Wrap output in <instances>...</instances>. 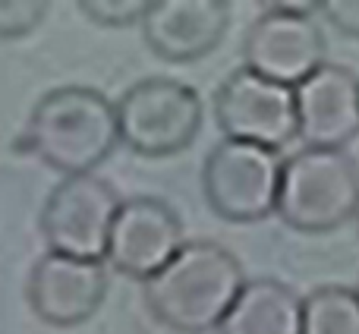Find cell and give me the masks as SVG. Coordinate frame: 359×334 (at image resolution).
<instances>
[{
  "instance_id": "1",
  "label": "cell",
  "mask_w": 359,
  "mask_h": 334,
  "mask_svg": "<svg viewBox=\"0 0 359 334\" xmlns=\"http://www.w3.org/2000/svg\"><path fill=\"white\" fill-rule=\"evenodd\" d=\"M246 284L243 262L215 240H189L142 284L149 312L177 334L217 331Z\"/></svg>"
},
{
  "instance_id": "2",
  "label": "cell",
  "mask_w": 359,
  "mask_h": 334,
  "mask_svg": "<svg viewBox=\"0 0 359 334\" xmlns=\"http://www.w3.org/2000/svg\"><path fill=\"white\" fill-rule=\"evenodd\" d=\"M19 145L63 177L95 173L120 145L117 111L98 88H50L35 101Z\"/></svg>"
},
{
  "instance_id": "3",
  "label": "cell",
  "mask_w": 359,
  "mask_h": 334,
  "mask_svg": "<svg viewBox=\"0 0 359 334\" xmlns=\"http://www.w3.org/2000/svg\"><path fill=\"white\" fill-rule=\"evenodd\" d=\"M359 164L344 149H299L284 158L274 215L297 234H331L356 218Z\"/></svg>"
},
{
  "instance_id": "4",
  "label": "cell",
  "mask_w": 359,
  "mask_h": 334,
  "mask_svg": "<svg viewBox=\"0 0 359 334\" xmlns=\"http://www.w3.org/2000/svg\"><path fill=\"white\" fill-rule=\"evenodd\" d=\"M120 142L142 158H170L198 139L205 123L202 98L192 86L170 76L133 82L114 105Z\"/></svg>"
},
{
  "instance_id": "5",
  "label": "cell",
  "mask_w": 359,
  "mask_h": 334,
  "mask_svg": "<svg viewBox=\"0 0 359 334\" xmlns=\"http://www.w3.org/2000/svg\"><path fill=\"white\" fill-rule=\"evenodd\" d=\"M278 152L221 139L202 164V196L217 218L230 224H255L278 211L280 192Z\"/></svg>"
},
{
  "instance_id": "6",
  "label": "cell",
  "mask_w": 359,
  "mask_h": 334,
  "mask_svg": "<svg viewBox=\"0 0 359 334\" xmlns=\"http://www.w3.org/2000/svg\"><path fill=\"white\" fill-rule=\"evenodd\" d=\"M318 4H271L243 38V67L278 86L297 88L322 69L328 44L312 19Z\"/></svg>"
},
{
  "instance_id": "7",
  "label": "cell",
  "mask_w": 359,
  "mask_h": 334,
  "mask_svg": "<svg viewBox=\"0 0 359 334\" xmlns=\"http://www.w3.org/2000/svg\"><path fill=\"white\" fill-rule=\"evenodd\" d=\"M120 202L123 199L114 189V183L95 173L63 177L48 192L41 215H38V230H41L48 253L104 262Z\"/></svg>"
},
{
  "instance_id": "8",
  "label": "cell",
  "mask_w": 359,
  "mask_h": 334,
  "mask_svg": "<svg viewBox=\"0 0 359 334\" xmlns=\"http://www.w3.org/2000/svg\"><path fill=\"white\" fill-rule=\"evenodd\" d=\"M211 107L224 139L262 145L271 152H280L299 139L293 88L262 79L246 67L233 69L217 86Z\"/></svg>"
},
{
  "instance_id": "9",
  "label": "cell",
  "mask_w": 359,
  "mask_h": 334,
  "mask_svg": "<svg viewBox=\"0 0 359 334\" xmlns=\"http://www.w3.org/2000/svg\"><path fill=\"white\" fill-rule=\"evenodd\" d=\"M183 249V221L164 199L133 196L117 208L107 240V255L120 274L149 281Z\"/></svg>"
},
{
  "instance_id": "10",
  "label": "cell",
  "mask_w": 359,
  "mask_h": 334,
  "mask_svg": "<svg viewBox=\"0 0 359 334\" xmlns=\"http://www.w3.org/2000/svg\"><path fill=\"white\" fill-rule=\"evenodd\" d=\"M104 262L69 259V255L44 253L35 259L25 281V300L35 319L50 328H76L101 309L107 297Z\"/></svg>"
},
{
  "instance_id": "11",
  "label": "cell",
  "mask_w": 359,
  "mask_h": 334,
  "mask_svg": "<svg viewBox=\"0 0 359 334\" xmlns=\"http://www.w3.org/2000/svg\"><path fill=\"white\" fill-rule=\"evenodd\" d=\"M297 98V130L309 149H344L359 136V76L341 63H325Z\"/></svg>"
},
{
  "instance_id": "12",
  "label": "cell",
  "mask_w": 359,
  "mask_h": 334,
  "mask_svg": "<svg viewBox=\"0 0 359 334\" xmlns=\"http://www.w3.org/2000/svg\"><path fill=\"white\" fill-rule=\"evenodd\" d=\"M230 29L224 0H151L142 19V38L155 57L192 63L208 57Z\"/></svg>"
},
{
  "instance_id": "13",
  "label": "cell",
  "mask_w": 359,
  "mask_h": 334,
  "mask_svg": "<svg viewBox=\"0 0 359 334\" xmlns=\"http://www.w3.org/2000/svg\"><path fill=\"white\" fill-rule=\"evenodd\" d=\"M217 334H303V297L278 278H252L243 284Z\"/></svg>"
},
{
  "instance_id": "14",
  "label": "cell",
  "mask_w": 359,
  "mask_h": 334,
  "mask_svg": "<svg viewBox=\"0 0 359 334\" xmlns=\"http://www.w3.org/2000/svg\"><path fill=\"white\" fill-rule=\"evenodd\" d=\"M303 334H359V297L344 284L316 287L303 297Z\"/></svg>"
},
{
  "instance_id": "15",
  "label": "cell",
  "mask_w": 359,
  "mask_h": 334,
  "mask_svg": "<svg viewBox=\"0 0 359 334\" xmlns=\"http://www.w3.org/2000/svg\"><path fill=\"white\" fill-rule=\"evenodd\" d=\"M50 4L44 0H0V41L25 38L48 19Z\"/></svg>"
},
{
  "instance_id": "16",
  "label": "cell",
  "mask_w": 359,
  "mask_h": 334,
  "mask_svg": "<svg viewBox=\"0 0 359 334\" xmlns=\"http://www.w3.org/2000/svg\"><path fill=\"white\" fill-rule=\"evenodd\" d=\"M149 4L151 0H82L79 10L92 22L104 25V29H126V25H136V22L142 25Z\"/></svg>"
},
{
  "instance_id": "17",
  "label": "cell",
  "mask_w": 359,
  "mask_h": 334,
  "mask_svg": "<svg viewBox=\"0 0 359 334\" xmlns=\"http://www.w3.org/2000/svg\"><path fill=\"white\" fill-rule=\"evenodd\" d=\"M318 13H322L341 35L359 38V0H322Z\"/></svg>"
},
{
  "instance_id": "18",
  "label": "cell",
  "mask_w": 359,
  "mask_h": 334,
  "mask_svg": "<svg viewBox=\"0 0 359 334\" xmlns=\"http://www.w3.org/2000/svg\"><path fill=\"white\" fill-rule=\"evenodd\" d=\"M353 221H356V230H359V208H356V218H353Z\"/></svg>"
},
{
  "instance_id": "19",
  "label": "cell",
  "mask_w": 359,
  "mask_h": 334,
  "mask_svg": "<svg viewBox=\"0 0 359 334\" xmlns=\"http://www.w3.org/2000/svg\"><path fill=\"white\" fill-rule=\"evenodd\" d=\"M356 297H359V284H356Z\"/></svg>"
}]
</instances>
